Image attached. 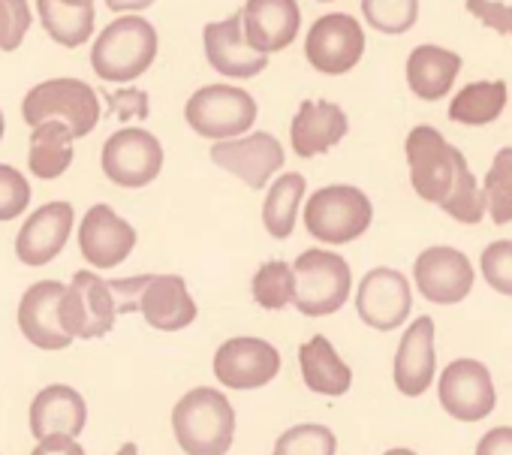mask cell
Listing matches in <instances>:
<instances>
[{"instance_id": "obj_1", "label": "cell", "mask_w": 512, "mask_h": 455, "mask_svg": "<svg viewBox=\"0 0 512 455\" xmlns=\"http://www.w3.org/2000/svg\"><path fill=\"white\" fill-rule=\"evenodd\" d=\"M172 434L184 455H226L235 440V410L214 386H196L172 407Z\"/></svg>"}, {"instance_id": "obj_2", "label": "cell", "mask_w": 512, "mask_h": 455, "mask_svg": "<svg viewBox=\"0 0 512 455\" xmlns=\"http://www.w3.org/2000/svg\"><path fill=\"white\" fill-rule=\"evenodd\" d=\"M157 49H160L157 28L148 19L130 13L109 22L100 31L91 49V67L103 82L127 85L151 70Z\"/></svg>"}, {"instance_id": "obj_3", "label": "cell", "mask_w": 512, "mask_h": 455, "mask_svg": "<svg viewBox=\"0 0 512 455\" xmlns=\"http://www.w3.org/2000/svg\"><path fill=\"white\" fill-rule=\"evenodd\" d=\"M374 205L353 184H329L308 196L305 230L323 245H350L371 230Z\"/></svg>"}, {"instance_id": "obj_4", "label": "cell", "mask_w": 512, "mask_h": 455, "mask_svg": "<svg viewBox=\"0 0 512 455\" xmlns=\"http://www.w3.org/2000/svg\"><path fill=\"white\" fill-rule=\"evenodd\" d=\"M296 296L293 305L305 317H332L338 314L353 290L350 263L326 248H311L296 257Z\"/></svg>"}, {"instance_id": "obj_5", "label": "cell", "mask_w": 512, "mask_h": 455, "mask_svg": "<svg viewBox=\"0 0 512 455\" xmlns=\"http://www.w3.org/2000/svg\"><path fill=\"white\" fill-rule=\"evenodd\" d=\"M22 118L28 127L61 121L76 139H82L100 124V94L82 79H49L28 91L22 100Z\"/></svg>"}, {"instance_id": "obj_6", "label": "cell", "mask_w": 512, "mask_h": 455, "mask_svg": "<svg viewBox=\"0 0 512 455\" xmlns=\"http://www.w3.org/2000/svg\"><path fill=\"white\" fill-rule=\"evenodd\" d=\"M404 154H407L410 184L416 196L431 205H443L455 187V175L458 166L464 163V154L455 145H449L437 127L428 124H419L407 133Z\"/></svg>"}, {"instance_id": "obj_7", "label": "cell", "mask_w": 512, "mask_h": 455, "mask_svg": "<svg viewBox=\"0 0 512 455\" xmlns=\"http://www.w3.org/2000/svg\"><path fill=\"white\" fill-rule=\"evenodd\" d=\"M256 112L260 106H256L253 94L235 85H205L184 106L190 130L211 142L244 136L256 124Z\"/></svg>"}, {"instance_id": "obj_8", "label": "cell", "mask_w": 512, "mask_h": 455, "mask_svg": "<svg viewBox=\"0 0 512 455\" xmlns=\"http://www.w3.org/2000/svg\"><path fill=\"white\" fill-rule=\"evenodd\" d=\"M115 320H118V305L109 281H103L91 269L76 272L61 296V323L67 335L73 341H97L112 332Z\"/></svg>"}, {"instance_id": "obj_9", "label": "cell", "mask_w": 512, "mask_h": 455, "mask_svg": "<svg viewBox=\"0 0 512 455\" xmlns=\"http://www.w3.org/2000/svg\"><path fill=\"white\" fill-rule=\"evenodd\" d=\"M103 175L127 190L148 187L163 169V145L145 127H121L115 130L100 154Z\"/></svg>"}, {"instance_id": "obj_10", "label": "cell", "mask_w": 512, "mask_h": 455, "mask_svg": "<svg viewBox=\"0 0 512 455\" xmlns=\"http://www.w3.org/2000/svg\"><path fill=\"white\" fill-rule=\"evenodd\" d=\"M211 371L226 389H263L281 374V353L266 338H229L214 350Z\"/></svg>"}, {"instance_id": "obj_11", "label": "cell", "mask_w": 512, "mask_h": 455, "mask_svg": "<svg viewBox=\"0 0 512 455\" xmlns=\"http://www.w3.org/2000/svg\"><path fill=\"white\" fill-rule=\"evenodd\" d=\"M365 55V28L347 13L320 16L305 37V58L323 76L350 73Z\"/></svg>"}, {"instance_id": "obj_12", "label": "cell", "mask_w": 512, "mask_h": 455, "mask_svg": "<svg viewBox=\"0 0 512 455\" xmlns=\"http://www.w3.org/2000/svg\"><path fill=\"white\" fill-rule=\"evenodd\" d=\"M211 163L244 181L250 190L269 187V178L284 169L287 151L272 133H244L235 139H220L211 145Z\"/></svg>"}, {"instance_id": "obj_13", "label": "cell", "mask_w": 512, "mask_h": 455, "mask_svg": "<svg viewBox=\"0 0 512 455\" xmlns=\"http://www.w3.org/2000/svg\"><path fill=\"white\" fill-rule=\"evenodd\" d=\"M437 395H440L443 410L452 419H461V422H479L497 404L491 371L482 362H476V359H455V362H449L443 368V374H440Z\"/></svg>"}, {"instance_id": "obj_14", "label": "cell", "mask_w": 512, "mask_h": 455, "mask_svg": "<svg viewBox=\"0 0 512 455\" xmlns=\"http://www.w3.org/2000/svg\"><path fill=\"white\" fill-rule=\"evenodd\" d=\"M413 311V293L410 281L389 266L371 269L359 290H356V314L365 326L377 332H392L398 329Z\"/></svg>"}, {"instance_id": "obj_15", "label": "cell", "mask_w": 512, "mask_h": 455, "mask_svg": "<svg viewBox=\"0 0 512 455\" xmlns=\"http://www.w3.org/2000/svg\"><path fill=\"white\" fill-rule=\"evenodd\" d=\"M133 248H136L133 223L124 220L112 205L97 202L85 211L79 223V251L88 266L115 269L133 254Z\"/></svg>"}, {"instance_id": "obj_16", "label": "cell", "mask_w": 512, "mask_h": 455, "mask_svg": "<svg viewBox=\"0 0 512 455\" xmlns=\"http://www.w3.org/2000/svg\"><path fill=\"white\" fill-rule=\"evenodd\" d=\"M416 290L434 305H458L473 290V266L458 248L434 245L425 248L413 263Z\"/></svg>"}, {"instance_id": "obj_17", "label": "cell", "mask_w": 512, "mask_h": 455, "mask_svg": "<svg viewBox=\"0 0 512 455\" xmlns=\"http://www.w3.org/2000/svg\"><path fill=\"white\" fill-rule=\"evenodd\" d=\"M76 226V211L70 202H46L40 205L16 236V257L28 269L49 266L70 242Z\"/></svg>"}, {"instance_id": "obj_18", "label": "cell", "mask_w": 512, "mask_h": 455, "mask_svg": "<svg viewBox=\"0 0 512 455\" xmlns=\"http://www.w3.org/2000/svg\"><path fill=\"white\" fill-rule=\"evenodd\" d=\"M302 10L296 0H247L241 10V31L250 49L275 55L296 43Z\"/></svg>"}, {"instance_id": "obj_19", "label": "cell", "mask_w": 512, "mask_h": 455, "mask_svg": "<svg viewBox=\"0 0 512 455\" xmlns=\"http://www.w3.org/2000/svg\"><path fill=\"white\" fill-rule=\"evenodd\" d=\"M61 296H64L61 281H37L19 299V314H16L19 329L28 338V344H34L37 350L55 353L73 344V338L61 323Z\"/></svg>"}, {"instance_id": "obj_20", "label": "cell", "mask_w": 512, "mask_h": 455, "mask_svg": "<svg viewBox=\"0 0 512 455\" xmlns=\"http://www.w3.org/2000/svg\"><path fill=\"white\" fill-rule=\"evenodd\" d=\"M202 46L211 70H217L226 79H253L260 76L269 64V55L250 49L241 31V13L223 19V22H208L202 31Z\"/></svg>"}, {"instance_id": "obj_21", "label": "cell", "mask_w": 512, "mask_h": 455, "mask_svg": "<svg viewBox=\"0 0 512 455\" xmlns=\"http://www.w3.org/2000/svg\"><path fill=\"white\" fill-rule=\"evenodd\" d=\"M136 311L157 332H181L199 317L196 299L181 275H148L136 299Z\"/></svg>"}, {"instance_id": "obj_22", "label": "cell", "mask_w": 512, "mask_h": 455, "mask_svg": "<svg viewBox=\"0 0 512 455\" xmlns=\"http://www.w3.org/2000/svg\"><path fill=\"white\" fill-rule=\"evenodd\" d=\"M437 359H434V320L431 317H416L398 350H395V365H392V380L401 395L416 398L434 383Z\"/></svg>"}, {"instance_id": "obj_23", "label": "cell", "mask_w": 512, "mask_h": 455, "mask_svg": "<svg viewBox=\"0 0 512 455\" xmlns=\"http://www.w3.org/2000/svg\"><path fill=\"white\" fill-rule=\"evenodd\" d=\"M350 130L347 112L332 100H302L293 124H290V142L293 151L305 160L320 157L332 151Z\"/></svg>"}, {"instance_id": "obj_24", "label": "cell", "mask_w": 512, "mask_h": 455, "mask_svg": "<svg viewBox=\"0 0 512 455\" xmlns=\"http://www.w3.org/2000/svg\"><path fill=\"white\" fill-rule=\"evenodd\" d=\"M28 425H31V434L37 440L52 437V434L79 437L88 425V404H85L82 392H76L73 386L52 383L34 395Z\"/></svg>"}, {"instance_id": "obj_25", "label": "cell", "mask_w": 512, "mask_h": 455, "mask_svg": "<svg viewBox=\"0 0 512 455\" xmlns=\"http://www.w3.org/2000/svg\"><path fill=\"white\" fill-rule=\"evenodd\" d=\"M461 73V55L443 46H416L407 58V85L413 97L434 103L443 100Z\"/></svg>"}, {"instance_id": "obj_26", "label": "cell", "mask_w": 512, "mask_h": 455, "mask_svg": "<svg viewBox=\"0 0 512 455\" xmlns=\"http://www.w3.org/2000/svg\"><path fill=\"white\" fill-rule=\"evenodd\" d=\"M302 380L311 392L326 398H341L353 386V368L338 356L335 344L326 335H314L299 347Z\"/></svg>"}, {"instance_id": "obj_27", "label": "cell", "mask_w": 512, "mask_h": 455, "mask_svg": "<svg viewBox=\"0 0 512 455\" xmlns=\"http://www.w3.org/2000/svg\"><path fill=\"white\" fill-rule=\"evenodd\" d=\"M37 13L46 34L64 49L85 46L94 37V0H37Z\"/></svg>"}, {"instance_id": "obj_28", "label": "cell", "mask_w": 512, "mask_h": 455, "mask_svg": "<svg viewBox=\"0 0 512 455\" xmlns=\"http://www.w3.org/2000/svg\"><path fill=\"white\" fill-rule=\"evenodd\" d=\"M31 148H28V169L31 175L43 178V181H52V178H61L70 166H73V157H76V136L67 124L61 121H46V124H37L31 127Z\"/></svg>"}, {"instance_id": "obj_29", "label": "cell", "mask_w": 512, "mask_h": 455, "mask_svg": "<svg viewBox=\"0 0 512 455\" xmlns=\"http://www.w3.org/2000/svg\"><path fill=\"white\" fill-rule=\"evenodd\" d=\"M305 193H308V181L302 172H284L272 181L263 202V226L272 239L284 242L293 236Z\"/></svg>"}, {"instance_id": "obj_30", "label": "cell", "mask_w": 512, "mask_h": 455, "mask_svg": "<svg viewBox=\"0 0 512 455\" xmlns=\"http://www.w3.org/2000/svg\"><path fill=\"white\" fill-rule=\"evenodd\" d=\"M506 103H509V88L503 79L470 82L452 97L449 118L464 127H485L503 115Z\"/></svg>"}, {"instance_id": "obj_31", "label": "cell", "mask_w": 512, "mask_h": 455, "mask_svg": "<svg viewBox=\"0 0 512 455\" xmlns=\"http://www.w3.org/2000/svg\"><path fill=\"white\" fill-rule=\"evenodd\" d=\"M250 293H253V302L260 305L263 311H284L293 305V296H296V272L290 263L284 260H272V263H263L256 269L253 281H250Z\"/></svg>"}, {"instance_id": "obj_32", "label": "cell", "mask_w": 512, "mask_h": 455, "mask_svg": "<svg viewBox=\"0 0 512 455\" xmlns=\"http://www.w3.org/2000/svg\"><path fill=\"white\" fill-rule=\"evenodd\" d=\"M485 193V211L497 226L512 220V145L500 148L491 160V169L482 181Z\"/></svg>"}, {"instance_id": "obj_33", "label": "cell", "mask_w": 512, "mask_h": 455, "mask_svg": "<svg viewBox=\"0 0 512 455\" xmlns=\"http://www.w3.org/2000/svg\"><path fill=\"white\" fill-rule=\"evenodd\" d=\"M362 16L374 31L401 37L419 22V0H362Z\"/></svg>"}, {"instance_id": "obj_34", "label": "cell", "mask_w": 512, "mask_h": 455, "mask_svg": "<svg viewBox=\"0 0 512 455\" xmlns=\"http://www.w3.org/2000/svg\"><path fill=\"white\" fill-rule=\"evenodd\" d=\"M440 208H443L452 220L467 223V226H476V223L485 217V193H482V187L476 184V175H473V169L467 166V160L458 166L455 187H452V193L446 196V202H443Z\"/></svg>"}, {"instance_id": "obj_35", "label": "cell", "mask_w": 512, "mask_h": 455, "mask_svg": "<svg viewBox=\"0 0 512 455\" xmlns=\"http://www.w3.org/2000/svg\"><path fill=\"white\" fill-rule=\"evenodd\" d=\"M335 452H338L335 431L317 422H302L287 428L272 449V455H335Z\"/></svg>"}, {"instance_id": "obj_36", "label": "cell", "mask_w": 512, "mask_h": 455, "mask_svg": "<svg viewBox=\"0 0 512 455\" xmlns=\"http://www.w3.org/2000/svg\"><path fill=\"white\" fill-rule=\"evenodd\" d=\"M31 184L28 178L10 166V163H0V220H16L28 211L31 205Z\"/></svg>"}, {"instance_id": "obj_37", "label": "cell", "mask_w": 512, "mask_h": 455, "mask_svg": "<svg viewBox=\"0 0 512 455\" xmlns=\"http://www.w3.org/2000/svg\"><path fill=\"white\" fill-rule=\"evenodd\" d=\"M479 266L491 290H497L500 296H512V242L509 239L491 242L482 251Z\"/></svg>"}, {"instance_id": "obj_38", "label": "cell", "mask_w": 512, "mask_h": 455, "mask_svg": "<svg viewBox=\"0 0 512 455\" xmlns=\"http://www.w3.org/2000/svg\"><path fill=\"white\" fill-rule=\"evenodd\" d=\"M31 31L28 0H0V52H16Z\"/></svg>"}, {"instance_id": "obj_39", "label": "cell", "mask_w": 512, "mask_h": 455, "mask_svg": "<svg viewBox=\"0 0 512 455\" xmlns=\"http://www.w3.org/2000/svg\"><path fill=\"white\" fill-rule=\"evenodd\" d=\"M464 10L479 19L488 31L512 37V7L503 0H464Z\"/></svg>"}, {"instance_id": "obj_40", "label": "cell", "mask_w": 512, "mask_h": 455, "mask_svg": "<svg viewBox=\"0 0 512 455\" xmlns=\"http://www.w3.org/2000/svg\"><path fill=\"white\" fill-rule=\"evenodd\" d=\"M106 97V106H109V115L118 118V121H145L148 112H151V103H148V94L139 91V88H124V91H115V94H100Z\"/></svg>"}, {"instance_id": "obj_41", "label": "cell", "mask_w": 512, "mask_h": 455, "mask_svg": "<svg viewBox=\"0 0 512 455\" xmlns=\"http://www.w3.org/2000/svg\"><path fill=\"white\" fill-rule=\"evenodd\" d=\"M145 281H148V275L124 278V281H109L112 296H115V305H118V314H133V311H136V299H139Z\"/></svg>"}, {"instance_id": "obj_42", "label": "cell", "mask_w": 512, "mask_h": 455, "mask_svg": "<svg viewBox=\"0 0 512 455\" xmlns=\"http://www.w3.org/2000/svg\"><path fill=\"white\" fill-rule=\"evenodd\" d=\"M31 455H85L79 437H70V434H52V437H43L37 440L34 452Z\"/></svg>"}, {"instance_id": "obj_43", "label": "cell", "mask_w": 512, "mask_h": 455, "mask_svg": "<svg viewBox=\"0 0 512 455\" xmlns=\"http://www.w3.org/2000/svg\"><path fill=\"white\" fill-rule=\"evenodd\" d=\"M476 455H512V425H500L482 434Z\"/></svg>"}, {"instance_id": "obj_44", "label": "cell", "mask_w": 512, "mask_h": 455, "mask_svg": "<svg viewBox=\"0 0 512 455\" xmlns=\"http://www.w3.org/2000/svg\"><path fill=\"white\" fill-rule=\"evenodd\" d=\"M157 0H106V7L112 13H142V10H151Z\"/></svg>"}, {"instance_id": "obj_45", "label": "cell", "mask_w": 512, "mask_h": 455, "mask_svg": "<svg viewBox=\"0 0 512 455\" xmlns=\"http://www.w3.org/2000/svg\"><path fill=\"white\" fill-rule=\"evenodd\" d=\"M115 455H139V446L136 443H124Z\"/></svg>"}, {"instance_id": "obj_46", "label": "cell", "mask_w": 512, "mask_h": 455, "mask_svg": "<svg viewBox=\"0 0 512 455\" xmlns=\"http://www.w3.org/2000/svg\"><path fill=\"white\" fill-rule=\"evenodd\" d=\"M383 455H416L413 449H404V446H395V449H389V452H383Z\"/></svg>"}, {"instance_id": "obj_47", "label": "cell", "mask_w": 512, "mask_h": 455, "mask_svg": "<svg viewBox=\"0 0 512 455\" xmlns=\"http://www.w3.org/2000/svg\"><path fill=\"white\" fill-rule=\"evenodd\" d=\"M4 133H7V121H4V112H0V142H4Z\"/></svg>"}, {"instance_id": "obj_48", "label": "cell", "mask_w": 512, "mask_h": 455, "mask_svg": "<svg viewBox=\"0 0 512 455\" xmlns=\"http://www.w3.org/2000/svg\"><path fill=\"white\" fill-rule=\"evenodd\" d=\"M317 4H335V0H317Z\"/></svg>"}]
</instances>
